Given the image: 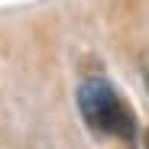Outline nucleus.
Wrapping results in <instances>:
<instances>
[{
  "label": "nucleus",
  "instance_id": "f257e3e1",
  "mask_svg": "<svg viewBox=\"0 0 149 149\" xmlns=\"http://www.w3.org/2000/svg\"><path fill=\"white\" fill-rule=\"evenodd\" d=\"M78 110H81L84 127L97 139H113V143H127V146L136 139L133 107L110 81L88 78L78 88Z\"/></svg>",
  "mask_w": 149,
  "mask_h": 149
},
{
  "label": "nucleus",
  "instance_id": "f03ea898",
  "mask_svg": "<svg viewBox=\"0 0 149 149\" xmlns=\"http://www.w3.org/2000/svg\"><path fill=\"white\" fill-rule=\"evenodd\" d=\"M143 146L149 149V127H146V133H143Z\"/></svg>",
  "mask_w": 149,
  "mask_h": 149
}]
</instances>
